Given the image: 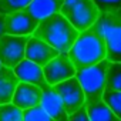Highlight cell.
<instances>
[{
  "instance_id": "6da1fadb",
  "label": "cell",
  "mask_w": 121,
  "mask_h": 121,
  "mask_svg": "<svg viewBox=\"0 0 121 121\" xmlns=\"http://www.w3.org/2000/svg\"><path fill=\"white\" fill-rule=\"evenodd\" d=\"M67 54L76 67V71L93 67L105 58L107 50L101 19H98L91 27L78 34Z\"/></svg>"
},
{
  "instance_id": "7a4b0ae2",
  "label": "cell",
  "mask_w": 121,
  "mask_h": 121,
  "mask_svg": "<svg viewBox=\"0 0 121 121\" xmlns=\"http://www.w3.org/2000/svg\"><path fill=\"white\" fill-rule=\"evenodd\" d=\"M78 34L80 33L73 27V24L58 12L39 22V26L31 36L46 41L60 53H67L74 44Z\"/></svg>"
},
{
  "instance_id": "3957f363",
  "label": "cell",
  "mask_w": 121,
  "mask_h": 121,
  "mask_svg": "<svg viewBox=\"0 0 121 121\" xmlns=\"http://www.w3.org/2000/svg\"><path fill=\"white\" fill-rule=\"evenodd\" d=\"M60 13L73 24L78 33L91 27L101 14L93 0H64Z\"/></svg>"
},
{
  "instance_id": "277c9868",
  "label": "cell",
  "mask_w": 121,
  "mask_h": 121,
  "mask_svg": "<svg viewBox=\"0 0 121 121\" xmlns=\"http://www.w3.org/2000/svg\"><path fill=\"white\" fill-rule=\"evenodd\" d=\"M108 60L104 58L100 63L94 64L93 67L76 71V77L80 81L84 95L86 104L103 100V93L105 88V73L108 67Z\"/></svg>"
},
{
  "instance_id": "5b68a950",
  "label": "cell",
  "mask_w": 121,
  "mask_h": 121,
  "mask_svg": "<svg viewBox=\"0 0 121 121\" xmlns=\"http://www.w3.org/2000/svg\"><path fill=\"white\" fill-rule=\"evenodd\" d=\"M104 40H105V58L111 63H121V9L100 14Z\"/></svg>"
},
{
  "instance_id": "8992f818",
  "label": "cell",
  "mask_w": 121,
  "mask_h": 121,
  "mask_svg": "<svg viewBox=\"0 0 121 121\" xmlns=\"http://www.w3.org/2000/svg\"><path fill=\"white\" fill-rule=\"evenodd\" d=\"M53 88L57 93V95L60 97V100H61L67 114H71L76 110L86 105V95H84L83 87L76 76H73L61 83L54 84Z\"/></svg>"
},
{
  "instance_id": "52a82bcc",
  "label": "cell",
  "mask_w": 121,
  "mask_h": 121,
  "mask_svg": "<svg viewBox=\"0 0 121 121\" xmlns=\"http://www.w3.org/2000/svg\"><path fill=\"white\" fill-rule=\"evenodd\" d=\"M30 36L3 34L0 37V63L4 67H16L24 58L26 44Z\"/></svg>"
},
{
  "instance_id": "ba28073f",
  "label": "cell",
  "mask_w": 121,
  "mask_h": 121,
  "mask_svg": "<svg viewBox=\"0 0 121 121\" xmlns=\"http://www.w3.org/2000/svg\"><path fill=\"white\" fill-rule=\"evenodd\" d=\"M41 69H43L44 78L50 86H54L57 83H61L76 76V67L71 63L67 53H60L57 57H54L51 61H48Z\"/></svg>"
},
{
  "instance_id": "9c48e42d",
  "label": "cell",
  "mask_w": 121,
  "mask_h": 121,
  "mask_svg": "<svg viewBox=\"0 0 121 121\" xmlns=\"http://www.w3.org/2000/svg\"><path fill=\"white\" fill-rule=\"evenodd\" d=\"M39 22L33 19L26 10H17L4 16L6 34L12 36H31L37 29Z\"/></svg>"
},
{
  "instance_id": "30bf717a",
  "label": "cell",
  "mask_w": 121,
  "mask_h": 121,
  "mask_svg": "<svg viewBox=\"0 0 121 121\" xmlns=\"http://www.w3.org/2000/svg\"><path fill=\"white\" fill-rule=\"evenodd\" d=\"M58 54H60V51L57 48L51 47L46 41H43L37 37H33V36H30V39L27 40L26 50H24V58L30 60V61H33L34 64H37L40 67H44L48 61H51Z\"/></svg>"
},
{
  "instance_id": "8fae6325",
  "label": "cell",
  "mask_w": 121,
  "mask_h": 121,
  "mask_svg": "<svg viewBox=\"0 0 121 121\" xmlns=\"http://www.w3.org/2000/svg\"><path fill=\"white\" fill-rule=\"evenodd\" d=\"M43 98V90L34 84L30 83H24V81H19L16 91L13 94L12 103L19 107L20 110H27L36 105H40Z\"/></svg>"
},
{
  "instance_id": "7c38bea8",
  "label": "cell",
  "mask_w": 121,
  "mask_h": 121,
  "mask_svg": "<svg viewBox=\"0 0 121 121\" xmlns=\"http://www.w3.org/2000/svg\"><path fill=\"white\" fill-rule=\"evenodd\" d=\"M43 90V98L40 105L44 108V111L54 120V121H67L69 114L64 110V105L60 100V97L57 95V93L54 91L53 86L47 84L44 87H41Z\"/></svg>"
},
{
  "instance_id": "4fadbf2b",
  "label": "cell",
  "mask_w": 121,
  "mask_h": 121,
  "mask_svg": "<svg viewBox=\"0 0 121 121\" xmlns=\"http://www.w3.org/2000/svg\"><path fill=\"white\" fill-rule=\"evenodd\" d=\"M13 71L17 76L19 81L30 83V84H34V86H37L40 88L48 84L46 81V78H44L43 69L40 66L34 64L33 61H30V60L23 58L16 67H13Z\"/></svg>"
},
{
  "instance_id": "5bb4252c",
  "label": "cell",
  "mask_w": 121,
  "mask_h": 121,
  "mask_svg": "<svg viewBox=\"0 0 121 121\" xmlns=\"http://www.w3.org/2000/svg\"><path fill=\"white\" fill-rule=\"evenodd\" d=\"M64 3V0H33L24 9L33 19L41 22L53 13H58Z\"/></svg>"
},
{
  "instance_id": "9a60e30c",
  "label": "cell",
  "mask_w": 121,
  "mask_h": 121,
  "mask_svg": "<svg viewBox=\"0 0 121 121\" xmlns=\"http://www.w3.org/2000/svg\"><path fill=\"white\" fill-rule=\"evenodd\" d=\"M19 84V78L10 67H0V104L12 103L13 94Z\"/></svg>"
},
{
  "instance_id": "2e32d148",
  "label": "cell",
  "mask_w": 121,
  "mask_h": 121,
  "mask_svg": "<svg viewBox=\"0 0 121 121\" xmlns=\"http://www.w3.org/2000/svg\"><path fill=\"white\" fill-rule=\"evenodd\" d=\"M86 108L90 121H120V118L111 111V108L103 100L88 103L86 104Z\"/></svg>"
},
{
  "instance_id": "e0dca14e",
  "label": "cell",
  "mask_w": 121,
  "mask_h": 121,
  "mask_svg": "<svg viewBox=\"0 0 121 121\" xmlns=\"http://www.w3.org/2000/svg\"><path fill=\"white\" fill-rule=\"evenodd\" d=\"M105 88L121 91V63H108L105 73Z\"/></svg>"
},
{
  "instance_id": "ac0fdd59",
  "label": "cell",
  "mask_w": 121,
  "mask_h": 121,
  "mask_svg": "<svg viewBox=\"0 0 121 121\" xmlns=\"http://www.w3.org/2000/svg\"><path fill=\"white\" fill-rule=\"evenodd\" d=\"M103 101L111 108V111H112V112L120 118V121H121V91L111 90V88H104Z\"/></svg>"
},
{
  "instance_id": "d6986e66",
  "label": "cell",
  "mask_w": 121,
  "mask_h": 121,
  "mask_svg": "<svg viewBox=\"0 0 121 121\" xmlns=\"http://www.w3.org/2000/svg\"><path fill=\"white\" fill-rule=\"evenodd\" d=\"M0 121H23V110L13 103L0 104Z\"/></svg>"
},
{
  "instance_id": "ffe728a7",
  "label": "cell",
  "mask_w": 121,
  "mask_h": 121,
  "mask_svg": "<svg viewBox=\"0 0 121 121\" xmlns=\"http://www.w3.org/2000/svg\"><path fill=\"white\" fill-rule=\"evenodd\" d=\"M33 0H0V13L10 14L17 10H24Z\"/></svg>"
},
{
  "instance_id": "44dd1931",
  "label": "cell",
  "mask_w": 121,
  "mask_h": 121,
  "mask_svg": "<svg viewBox=\"0 0 121 121\" xmlns=\"http://www.w3.org/2000/svg\"><path fill=\"white\" fill-rule=\"evenodd\" d=\"M23 121H54L41 105L23 110Z\"/></svg>"
},
{
  "instance_id": "7402d4cb",
  "label": "cell",
  "mask_w": 121,
  "mask_h": 121,
  "mask_svg": "<svg viewBox=\"0 0 121 121\" xmlns=\"http://www.w3.org/2000/svg\"><path fill=\"white\" fill-rule=\"evenodd\" d=\"M93 2L98 7L100 13H107L121 9V0H93Z\"/></svg>"
},
{
  "instance_id": "603a6c76",
  "label": "cell",
  "mask_w": 121,
  "mask_h": 121,
  "mask_svg": "<svg viewBox=\"0 0 121 121\" xmlns=\"http://www.w3.org/2000/svg\"><path fill=\"white\" fill-rule=\"evenodd\" d=\"M67 121H90L88 114H87V108H86V105H83L81 108H78V110H76L74 112L69 114Z\"/></svg>"
},
{
  "instance_id": "cb8c5ba5",
  "label": "cell",
  "mask_w": 121,
  "mask_h": 121,
  "mask_svg": "<svg viewBox=\"0 0 121 121\" xmlns=\"http://www.w3.org/2000/svg\"><path fill=\"white\" fill-rule=\"evenodd\" d=\"M4 33H6V30H4V14L0 13V37Z\"/></svg>"
},
{
  "instance_id": "d4e9b609",
  "label": "cell",
  "mask_w": 121,
  "mask_h": 121,
  "mask_svg": "<svg viewBox=\"0 0 121 121\" xmlns=\"http://www.w3.org/2000/svg\"><path fill=\"white\" fill-rule=\"evenodd\" d=\"M0 67H2V63H0Z\"/></svg>"
}]
</instances>
